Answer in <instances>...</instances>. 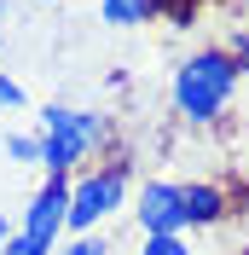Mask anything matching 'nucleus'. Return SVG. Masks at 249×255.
<instances>
[{
	"label": "nucleus",
	"mask_w": 249,
	"mask_h": 255,
	"mask_svg": "<svg viewBox=\"0 0 249 255\" xmlns=\"http://www.w3.org/2000/svg\"><path fill=\"white\" fill-rule=\"evenodd\" d=\"M99 17H105L110 29H139V23L156 17V6L151 0H99Z\"/></svg>",
	"instance_id": "0eeeda50"
},
{
	"label": "nucleus",
	"mask_w": 249,
	"mask_h": 255,
	"mask_svg": "<svg viewBox=\"0 0 249 255\" xmlns=\"http://www.w3.org/2000/svg\"><path fill=\"white\" fill-rule=\"evenodd\" d=\"M139 255H191V250H186V232H162V238H145Z\"/></svg>",
	"instance_id": "9d476101"
},
{
	"label": "nucleus",
	"mask_w": 249,
	"mask_h": 255,
	"mask_svg": "<svg viewBox=\"0 0 249 255\" xmlns=\"http://www.w3.org/2000/svg\"><path fill=\"white\" fill-rule=\"evenodd\" d=\"M0 47H6V41H0Z\"/></svg>",
	"instance_id": "dca6fc26"
},
{
	"label": "nucleus",
	"mask_w": 249,
	"mask_h": 255,
	"mask_svg": "<svg viewBox=\"0 0 249 255\" xmlns=\"http://www.w3.org/2000/svg\"><path fill=\"white\" fill-rule=\"evenodd\" d=\"M133 221H139L145 238H162V232H186V209H180V180H145L139 197H133Z\"/></svg>",
	"instance_id": "39448f33"
},
{
	"label": "nucleus",
	"mask_w": 249,
	"mask_h": 255,
	"mask_svg": "<svg viewBox=\"0 0 249 255\" xmlns=\"http://www.w3.org/2000/svg\"><path fill=\"white\" fill-rule=\"evenodd\" d=\"M0 145H6V157H12L17 168H41V133H17V128H12Z\"/></svg>",
	"instance_id": "6e6552de"
},
{
	"label": "nucleus",
	"mask_w": 249,
	"mask_h": 255,
	"mask_svg": "<svg viewBox=\"0 0 249 255\" xmlns=\"http://www.w3.org/2000/svg\"><path fill=\"white\" fill-rule=\"evenodd\" d=\"M238 64L226 47H197L180 70H174V111L186 116L191 128H209L220 122V116L232 111V99H238Z\"/></svg>",
	"instance_id": "f257e3e1"
},
{
	"label": "nucleus",
	"mask_w": 249,
	"mask_h": 255,
	"mask_svg": "<svg viewBox=\"0 0 249 255\" xmlns=\"http://www.w3.org/2000/svg\"><path fill=\"white\" fill-rule=\"evenodd\" d=\"M64 209H70V174H47V180H41V191L23 203L17 232H29V238H41V244L58 250V238H64Z\"/></svg>",
	"instance_id": "20e7f679"
},
{
	"label": "nucleus",
	"mask_w": 249,
	"mask_h": 255,
	"mask_svg": "<svg viewBox=\"0 0 249 255\" xmlns=\"http://www.w3.org/2000/svg\"><path fill=\"white\" fill-rule=\"evenodd\" d=\"M29 105V93H23V81H12L6 70H0V111H23Z\"/></svg>",
	"instance_id": "9b49d317"
},
{
	"label": "nucleus",
	"mask_w": 249,
	"mask_h": 255,
	"mask_svg": "<svg viewBox=\"0 0 249 255\" xmlns=\"http://www.w3.org/2000/svg\"><path fill=\"white\" fill-rule=\"evenodd\" d=\"M110 116L99 111H64V105H47L41 111V174H76L81 162L110 145Z\"/></svg>",
	"instance_id": "f03ea898"
},
{
	"label": "nucleus",
	"mask_w": 249,
	"mask_h": 255,
	"mask_svg": "<svg viewBox=\"0 0 249 255\" xmlns=\"http://www.w3.org/2000/svg\"><path fill=\"white\" fill-rule=\"evenodd\" d=\"M180 209H186V232H209L232 215V197L220 180H186L180 186Z\"/></svg>",
	"instance_id": "423d86ee"
},
{
	"label": "nucleus",
	"mask_w": 249,
	"mask_h": 255,
	"mask_svg": "<svg viewBox=\"0 0 249 255\" xmlns=\"http://www.w3.org/2000/svg\"><path fill=\"white\" fill-rule=\"evenodd\" d=\"M64 255H110V238H99V232H81V238L64 244Z\"/></svg>",
	"instance_id": "f8f14e48"
},
{
	"label": "nucleus",
	"mask_w": 249,
	"mask_h": 255,
	"mask_svg": "<svg viewBox=\"0 0 249 255\" xmlns=\"http://www.w3.org/2000/svg\"><path fill=\"white\" fill-rule=\"evenodd\" d=\"M0 255H52V244H41V238H29V232L12 226V238L0 244Z\"/></svg>",
	"instance_id": "1a4fd4ad"
},
{
	"label": "nucleus",
	"mask_w": 249,
	"mask_h": 255,
	"mask_svg": "<svg viewBox=\"0 0 249 255\" xmlns=\"http://www.w3.org/2000/svg\"><path fill=\"white\" fill-rule=\"evenodd\" d=\"M6 238H12V221H6V215H0V244H6Z\"/></svg>",
	"instance_id": "4468645a"
},
{
	"label": "nucleus",
	"mask_w": 249,
	"mask_h": 255,
	"mask_svg": "<svg viewBox=\"0 0 249 255\" xmlns=\"http://www.w3.org/2000/svg\"><path fill=\"white\" fill-rule=\"evenodd\" d=\"M244 6H249V0H244Z\"/></svg>",
	"instance_id": "f3484780"
},
{
	"label": "nucleus",
	"mask_w": 249,
	"mask_h": 255,
	"mask_svg": "<svg viewBox=\"0 0 249 255\" xmlns=\"http://www.w3.org/2000/svg\"><path fill=\"white\" fill-rule=\"evenodd\" d=\"M226 52H232V64H238V76H249V23H244V29L232 35V41H226Z\"/></svg>",
	"instance_id": "ddd939ff"
},
{
	"label": "nucleus",
	"mask_w": 249,
	"mask_h": 255,
	"mask_svg": "<svg viewBox=\"0 0 249 255\" xmlns=\"http://www.w3.org/2000/svg\"><path fill=\"white\" fill-rule=\"evenodd\" d=\"M0 23H6V0H0Z\"/></svg>",
	"instance_id": "2eb2a0df"
},
{
	"label": "nucleus",
	"mask_w": 249,
	"mask_h": 255,
	"mask_svg": "<svg viewBox=\"0 0 249 255\" xmlns=\"http://www.w3.org/2000/svg\"><path fill=\"white\" fill-rule=\"evenodd\" d=\"M127 168L133 162H105V168H87V174H70V209H64V232H99V226L127 203Z\"/></svg>",
	"instance_id": "7ed1b4c3"
}]
</instances>
